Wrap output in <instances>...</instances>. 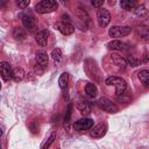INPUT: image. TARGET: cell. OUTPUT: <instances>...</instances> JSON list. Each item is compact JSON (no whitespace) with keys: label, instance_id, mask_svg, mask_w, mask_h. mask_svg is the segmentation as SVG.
I'll list each match as a JSON object with an SVG mask.
<instances>
[{"label":"cell","instance_id":"6da1fadb","mask_svg":"<svg viewBox=\"0 0 149 149\" xmlns=\"http://www.w3.org/2000/svg\"><path fill=\"white\" fill-rule=\"evenodd\" d=\"M105 83H106V85H109V86H114L115 87V94H116L118 98L126 93L127 83H126L125 79H122L120 77H116V76H111V77H108L105 80Z\"/></svg>","mask_w":149,"mask_h":149},{"label":"cell","instance_id":"7a4b0ae2","mask_svg":"<svg viewBox=\"0 0 149 149\" xmlns=\"http://www.w3.org/2000/svg\"><path fill=\"white\" fill-rule=\"evenodd\" d=\"M57 8H58V3L57 1H54V0H42L35 6V10L38 14L51 13V12H55Z\"/></svg>","mask_w":149,"mask_h":149},{"label":"cell","instance_id":"3957f363","mask_svg":"<svg viewBox=\"0 0 149 149\" xmlns=\"http://www.w3.org/2000/svg\"><path fill=\"white\" fill-rule=\"evenodd\" d=\"M85 72L88 74V77L93 78L95 81H99L100 80V71L98 69V66L95 65V62L92 61V59H87L85 62Z\"/></svg>","mask_w":149,"mask_h":149},{"label":"cell","instance_id":"277c9868","mask_svg":"<svg viewBox=\"0 0 149 149\" xmlns=\"http://www.w3.org/2000/svg\"><path fill=\"white\" fill-rule=\"evenodd\" d=\"M132 31L130 27H121V26H113L109 30H108V35L111 37L114 38H119V37H125L127 35H129Z\"/></svg>","mask_w":149,"mask_h":149},{"label":"cell","instance_id":"5b68a950","mask_svg":"<svg viewBox=\"0 0 149 149\" xmlns=\"http://www.w3.org/2000/svg\"><path fill=\"white\" fill-rule=\"evenodd\" d=\"M93 127V120L90 118H83L77 120L73 123V128L77 132H84V130H88Z\"/></svg>","mask_w":149,"mask_h":149},{"label":"cell","instance_id":"8992f818","mask_svg":"<svg viewBox=\"0 0 149 149\" xmlns=\"http://www.w3.org/2000/svg\"><path fill=\"white\" fill-rule=\"evenodd\" d=\"M97 105L105 112H108V113H116L118 112V107L116 105H114L111 100H108L107 98H100L98 101H97Z\"/></svg>","mask_w":149,"mask_h":149},{"label":"cell","instance_id":"52a82bcc","mask_svg":"<svg viewBox=\"0 0 149 149\" xmlns=\"http://www.w3.org/2000/svg\"><path fill=\"white\" fill-rule=\"evenodd\" d=\"M97 19H98L99 26L104 28V27H106L109 23V21H111V14H109V12L107 9H105V8L101 7L97 12Z\"/></svg>","mask_w":149,"mask_h":149},{"label":"cell","instance_id":"ba28073f","mask_svg":"<svg viewBox=\"0 0 149 149\" xmlns=\"http://www.w3.org/2000/svg\"><path fill=\"white\" fill-rule=\"evenodd\" d=\"M0 74L5 81H9L12 79L13 69L8 62H1L0 63Z\"/></svg>","mask_w":149,"mask_h":149},{"label":"cell","instance_id":"9c48e42d","mask_svg":"<svg viewBox=\"0 0 149 149\" xmlns=\"http://www.w3.org/2000/svg\"><path fill=\"white\" fill-rule=\"evenodd\" d=\"M76 106H77L78 111H79L81 114H84V115L91 113V105H90V102H88L86 99H84V98L78 97L77 100H76Z\"/></svg>","mask_w":149,"mask_h":149},{"label":"cell","instance_id":"30bf717a","mask_svg":"<svg viewBox=\"0 0 149 149\" xmlns=\"http://www.w3.org/2000/svg\"><path fill=\"white\" fill-rule=\"evenodd\" d=\"M56 27L63 35H71L74 31V26L68 21H59L56 23Z\"/></svg>","mask_w":149,"mask_h":149},{"label":"cell","instance_id":"8fae6325","mask_svg":"<svg viewBox=\"0 0 149 149\" xmlns=\"http://www.w3.org/2000/svg\"><path fill=\"white\" fill-rule=\"evenodd\" d=\"M106 132H107V126H106V123L101 122V123H99L92 128V130L90 132V135H91V137L100 139L106 134Z\"/></svg>","mask_w":149,"mask_h":149},{"label":"cell","instance_id":"7c38bea8","mask_svg":"<svg viewBox=\"0 0 149 149\" xmlns=\"http://www.w3.org/2000/svg\"><path fill=\"white\" fill-rule=\"evenodd\" d=\"M36 62L42 68H45L48 65V62H49V57H48V54L44 51V50H38L36 52Z\"/></svg>","mask_w":149,"mask_h":149},{"label":"cell","instance_id":"4fadbf2b","mask_svg":"<svg viewBox=\"0 0 149 149\" xmlns=\"http://www.w3.org/2000/svg\"><path fill=\"white\" fill-rule=\"evenodd\" d=\"M111 59H112V62H113V64L116 66V68H119V69H123L127 64H126V59L121 56V55H119V54H112L111 55Z\"/></svg>","mask_w":149,"mask_h":149},{"label":"cell","instance_id":"5bb4252c","mask_svg":"<svg viewBox=\"0 0 149 149\" xmlns=\"http://www.w3.org/2000/svg\"><path fill=\"white\" fill-rule=\"evenodd\" d=\"M48 36H49V31L48 30H41L37 35H36V42L40 47H45L48 43Z\"/></svg>","mask_w":149,"mask_h":149},{"label":"cell","instance_id":"9a60e30c","mask_svg":"<svg viewBox=\"0 0 149 149\" xmlns=\"http://www.w3.org/2000/svg\"><path fill=\"white\" fill-rule=\"evenodd\" d=\"M76 15H77V17H78L81 22H84V26L90 23V16H88L87 12H86L84 8L78 7V8L76 9Z\"/></svg>","mask_w":149,"mask_h":149},{"label":"cell","instance_id":"2e32d148","mask_svg":"<svg viewBox=\"0 0 149 149\" xmlns=\"http://www.w3.org/2000/svg\"><path fill=\"white\" fill-rule=\"evenodd\" d=\"M22 23H23V26H24L26 29L33 30L35 28V19L31 15H29V14L22 16Z\"/></svg>","mask_w":149,"mask_h":149},{"label":"cell","instance_id":"e0dca14e","mask_svg":"<svg viewBox=\"0 0 149 149\" xmlns=\"http://www.w3.org/2000/svg\"><path fill=\"white\" fill-rule=\"evenodd\" d=\"M108 47H109L112 50H120V51L127 49V44L123 43V42H121V41H119V40H114V41L109 42V43H108Z\"/></svg>","mask_w":149,"mask_h":149},{"label":"cell","instance_id":"ac0fdd59","mask_svg":"<svg viewBox=\"0 0 149 149\" xmlns=\"http://www.w3.org/2000/svg\"><path fill=\"white\" fill-rule=\"evenodd\" d=\"M13 37L15 40H19V41H22L26 38V30L21 27H15L13 29Z\"/></svg>","mask_w":149,"mask_h":149},{"label":"cell","instance_id":"d6986e66","mask_svg":"<svg viewBox=\"0 0 149 149\" xmlns=\"http://www.w3.org/2000/svg\"><path fill=\"white\" fill-rule=\"evenodd\" d=\"M137 77H139L140 81L144 86H148L149 85V71L148 70H141V71H139Z\"/></svg>","mask_w":149,"mask_h":149},{"label":"cell","instance_id":"ffe728a7","mask_svg":"<svg viewBox=\"0 0 149 149\" xmlns=\"http://www.w3.org/2000/svg\"><path fill=\"white\" fill-rule=\"evenodd\" d=\"M24 71L23 69L21 68H15L13 69V74H12V78L15 80V81H21L23 78H24Z\"/></svg>","mask_w":149,"mask_h":149},{"label":"cell","instance_id":"44dd1931","mask_svg":"<svg viewBox=\"0 0 149 149\" xmlns=\"http://www.w3.org/2000/svg\"><path fill=\"white\" fill-rule=\"evenodd\" d=\"M85 93H86L88 97L94 98V97L97 95V93H98V90H97V87H95L94 84H92V83H87L86 86H85Z\"/></svg>","mask_w":149,"mask_h":149},{"label":"cell","instance_id":"7402d4cb","mask_svg":"<svg viewBox=\"0 0 149 149\" xmlns=\"http://www.w3.org/2000/svg\"><path fill=\"white\" fill-rule=\"evenodd\" d=\"M58 84H59V87H61L62 90H65V88L68 87V84H69V73H68V72H63V73L59 76Z\"/></svg>","mask_w":149,"mask_h":149},{"label":"cell","instance_id":"603a6c76","mask_svg":"<svg viewBox=\"0 0 149 149\" xmlns=\"http://www.w3.org/2000/svg\"><path fill=\"white\" fill-rule=\"evenodd\" d=\"M71 109H72V105L69 104L68 108H66V112H65V116H64V127L66 129H69L70 127V120H71Z\"/></svg>","mask_w":149,"mask_h":149},{"label":"cell","instance_id":"cb8c5ba5","mask_svg":"<svg viewBox=\"0 0 149 149\" xmlns=\"http://www.w3.org/2000/svg\"><path fill=\"white\" fill-rule=\"evenodd\" d=\"M134 13H135L137 16L143 17V16H146V15L148 14V9L146 8V6L140 5V6H136V7L134 8Z\"/></svg>","mask_w":149,"mask_h":149},{"label":"cell","instance_id":"d4e9b609","mask_svg":"<svg viewBox=\"0 0 149 149\" xmlns=\"http://www.w3.org/2000/svg\"><path fill=\"white\" fill-rule=\"evenodd\" d=\"M125 59H126V64H128L130 66H139V65L142 64V61L139 59V58H135L134 56H128Z\"/></svg>","mask_w":149,"mask_h":149},{"label":"cell","instance_id":"484cf974","mask_svg":"<svg viewBox=\"0 0 149 149\" xmlns=\"http://www.w3.org/2000/svg\"><path fill=\"white\" fill-rule=\"evenodd\" d=\"M121 7L123 9H127V10H130V9H134L136 7V2L135 1H130V0H123L120 2Z\"/></svg>","mask_w":149,"mask_h":149},{"label":"cell","instance_id":"4316f807","mask_svg":"<svg viewBox=\"0 0 149 149\" xmlns=\"http://www.w3.org/2000/svg\"><path fill=\"white\" fill-rule=\"evenodd\" d=\"M51 57H52V58H54L56 62L61 61V59H62V50H61L59 48L54 49V50L51 51Z\"/></svg>","mask_w":149,"mask_h":149},{"label":"cell","instance_id":"83f0119b","mask_svg":"<svg viewBox=\"0 0 149 149\" xmlns=\"http://www.w3.org/2000/svg\"><path fill=\"white\" fill-rule=\"evenodd\" d=\"M16 5L19 6V8L24 9L26 7H28V6H29V0H24V1H17V2H16Z\"/></svg>","mask_w":149,"mask_h":149},{"label":"cell","instance_id":"f1b7e54d","mask_svg":"<svg viewBox=\"0 0 149 149\" xmlns=\"http://www.w3.org/2000/svg\"><path fill=\"white\" fill-rule=\"evenodd\" d=\"M91 3H92V6H93V7H97V8H101V6L104 5V0H97V1H94V0H93Z\"/></svg>","mask_w":149,"mask_h":149},{"label":"cell","instance_id":"f546056e","mask_svg":"<svg viewBox=\"0 0 149 149\" xmlns=\"http://www.w3.org/2000/svg\"><path fill=\"white\" fill-rule=\"evenodd\" d=\"M54 140H55V134H52V135H51V136H50V137L48 139V142H47V143L44 144L43 149H47V148H48V147H49V146H50V144H51V143L54 142Z\"/></svg>","mask_w":149,"mask_h":149},{"label":"cell","instance_id":"4dcf8cb0","mask_svg":"<svg viewBox=\"0 0 149 149\" xmlns=\"http://www.w3.org/2000/svg\"><path fill=\"white\" fill-rule=\"evenodd\" d=\"M1 135H2V130L0 129V136H1Z\"/></svg>","mask_w":149,"mask_h":149},{"label":"cell","instance_id":"1f68e13d","mask_svg":"<svg viewBox=\"0 0 149 149\" xmlns=\"http://www.w3.org/2000/svg\"><path fill=\"white\" fill-rule=\"evenodd\" d=\"M0 88H1V84H0Z\"/></svg>","mask_w":149,"mask_h":149},{"label":"cell","instance_id":"d6a6232c","mask_svg":"<svg viewBox=\"0 0 149 149\" xmlns=\"http://www.w3.org/2000/svg\"><path fill=\"white\" fill-rule=\"evenodd\" d=\"M0 149H1V146H0Z\"/></svg>","mask_w":149,"mask_h":149}]
</instances>
